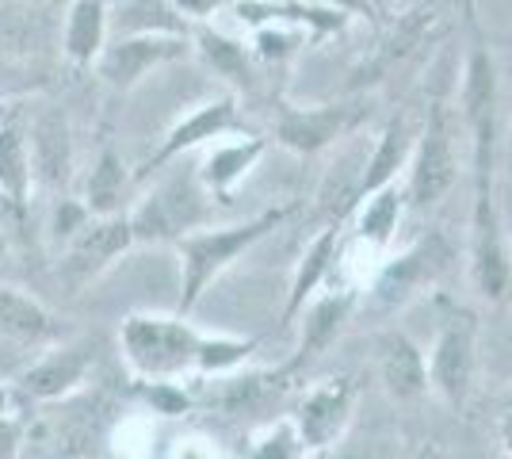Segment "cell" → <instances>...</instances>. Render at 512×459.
Segmentation results:
<instances>
[{"instance_id":"6da1fadb","label":"cell","mask_w":512,"mask_h":459,"mask_svg":"<svg viewBox=\"0 0 512 459\" xmlns=\"http://www.w3.org/2000/svg\"><path fill=\"white\" fill-rule=\"evenodd\" d=\"M463 123L470 134V161H474V199H470L467 234V276L470 287L490 306L512 299V261L505 241V219L497 203V66L486 54H474L463 66Z\"/></svg>"},{"instance_id":"7a4b0ae2","label":"cell","mask_w":512,"mask_h":459,"mask_svg":"<svg viewBox=\"0 0 512 459\" xmlns=\"http://www.w3.org/2000/svg\"><path fill=\"white\" fill-rule=\"evenodd\" d=\"M295 211H299V203H279V207H268V211H260L245 222H234V226H203V230H192V234L172 241L176 257H180L176 314L192 318V310L203 303V295L253 249L256 241H264L272 230H279Z\"/></svg>"},{"instance_id":"3957f363","label":"cell","mask_w":512,"mask_h":459,"mask_svg":"<svg viewBox=\"0 0 512 459\" xmlns=\"http://www.w3.org/2000/svg\"><path fill=\"white\" fill-rule=\"evenodd\" d=\"M199 345H203V333L184 314L138 310V314H127L119 326V349L138 383L195 375Z\"/></svg>"},{"instance_id":"277c9868","label":"cell","mask_w":512,"mask_h":459,"mask_svg":"<svg viewBox=\"0 0 512 459\" xmlns=\"http://www.w3.org/2000/svg\"><path fill=\"white\" fill-rule=\"evenodd\" d=\"M455 257H459L455 241L444 230H428L425 238H417L398 257H386L371 272V280H367V310L379 314V318L406 310L413 299H421L425 291H432L448 276Z\"/></svg>"},{"instance_id":"5b68a950","label":"cell","mask_w":512,"mask_h":459,"mask_svg":"<svg viewBox=\"0 0 512 459\" xmlns=\"http://www.w3.org/2000/svg\"><path fill=\"white\" fill-rule=\"evenodd\" d=\"M440 306V326L436 341L428 349V391L436 394L444 406L463 414L474 394V375H478V314L467 306L436 299Z\"/></svg>"},{"instance_id":"8992f818","label":"cell","mask_w":512,"mask_h":459,"mask_svg":"<svg viewBox=\"0 0 512 459\" xmlns=\"http://www.w3.org/2000/svg\"><path fill=\"white\" fill-rule=\"evenodd\" d=\"M134 241L150 245V241H176L192 230L211 226L214 219V199L211 192L199 184V176L176 173L161 180L146 199L134 203L127 215Z\"/></svg>"},{"instance_id":"52a82bcc","label":"cell","mask_w":512,"mask_h":459,"mask_svg":"<svg viewBox=\"0 0 512 459\" xmlns=\"http://www.w3.org/2000/svg\"><path fill=\"white\" fill-rule=\"evenodd\" d=\"M459 180V157L451 142V115L440 96L428 100L425 127L417 131V146L409 157L406 173V203L413 207H436Z\"/></svg>"},{"instance_id":"ba28073f","label":"cell","mask_w":512,"mask_h":459,"mask_svg":"<svg viewBox=\"0 0 512 459\" xmlns=\"http://www.w3.org/2000/svg\"><path fill=\"white\" fill-rule=\"evenodd\" d=\"M356 398H360V383L352 375H325L299 394L291 425L299 429L310 456H321L341 444L356 414Z\"/></svg>"},{"instance_id":"9c48e42d","label":"cell","mask_w":512,"mask_h":459,"mask_svg":"<svg viewBox=\"0 0 512 459\" xmlns=\"http://www.w3.org/2000/svg\"><path fill=\"white\" fill-rule=\"evenodd\" d=\"M134 241L127 215H107V219H88L73 238L65 241V253L58 261V276L62 284L77 295L88 284H96L115 261H123Z\"/></svg>"},{"instance_id":"30bf717a","label":"cell","mask_w":512,"mask_h":459,"mask_svg":"<svg viewBox=\"0 0 512 459\" xmlns=\"http://www.w3.org/2000/svg\"><path fill=\"white\" fill-rule=\"evenodd\" d=\"M367 119V104H314V108H295L279 104L276 108V142L295 153H321L329 146L356 134Z\"/></svg>"},{"instance_id":"8fae6325","label":"cell","mask_w":512,"mask_h":459,"mask_svg":"<svg viewBox=\"0 0 512 459\" xmlns=\"http://www.w3.org/2000/svg\"><path fill=\"white\" fill-rule=\"evenodd\" d=\"M226 134H256L245 127V119H241V111H237L234 96H218V100L199 104V108L188 111L184 119L172 123L169 134L161 138V146L142 161L138 180L161 173V169H165L169 161H176L180 153L199 150V146H207V142H214V138H226Z\"/></svg>"},{"instance_id":"7c38bea8","label":"cell","mask_w":512,"mask_h":459,"mask_svg":"<svg viewBox=\"0 0 512 459\" xmlns=\"http://www.w3.org/2000/svg\"><path fill=\"white\" fill-rule=\"evenodd\" d=\"M436 23H440V4H436V0L402 12V16L383 31V39H379V46L371 50V58H363L360 66L352 69L348 92L367 88V85H379V81H386L398 66H406L409 58L432 39Z\"/></svg>"},{"instance_id":"4fadbf2b","label":"cell","mask_w":512,"mask_h":459,"mask_svg":"<svg viewBox=\"0 0 512 459\" xmlns=\"http://www.w3.org/2000/svg\"><path fill=\"white\" fill-rule=\"evenodd\" d=\"M188 54V39L172 35V31H138V35H123L111 46H104V54L96 58V73L104 77L111 88H134L150 69L176 62Z\"/></svg>"},{"instance_id":"5bb4252c","label":"cell","mask_w":512,"mask_h":459,"mask_svg":"<svg viewBox=\"0 0 512 459\" xmlns=\"http://www.w3.org/2000/svg\"><path fill=\"white\" fill-rule=\"evenodd\" d=\"M367 153L371 142H360L356 134L344 138V150L337 153V161L325 169L318 184V196H314V222L321 226H344V222L356 215L363 199V169H367Z\"/></svg>"},{"instance_id":"9a60e30c","label":"cell","mask_w":512,"mask_h":459,"mask_svg":"<svg viewBox=\"0 0 512 459\" xmlns=\"http://www.w3.org/2000/svg\"><path fill=\"white\" fill-rule=\"evenodd\" d=\"M356 303H360V291L356 287H321L318 295L306 303V310L299 314L302 322V333H299V349H295V356L287 360V368L291 372H302L306 364H314L321 352L333 349V341L341 337V329L348 326V318H352V310H356ZM295 322V326H299Z\"/></svg>"},{"instance_id":"2e32d148","label":"cell","mask_w":512,"mask_h":459,"mask_svg":"<svg viewBox=\"0 0 512 459\" xmlns=\"http://www.w3.org/2000/svg\"><path fill=\"white\" fill-rule=\"evenodd\" d=\"M96 364V349L92 341H65L58 349L39 356L27 372L20 375V391L35 402H65L85 387Z\"/></svg>"},{"instance_id":"e0dca14e","label":"cell","mask_w":512,"mask_h":459,"mask_svg":"<svg viewBox=\"0 0 512 459\" xmlns=\"http://www.w3.org/2000/svg\"><path fill=\"white\" fill-rule=\"evenodd\" d=\"M375 372L383 391L402 406L428 394V356L402 329H383L375 337Z\"/></svg>"},{"instance_id":"ac0fdd59","label":"cell","mask_w":512,"mask_h":459,"mask_svg":"<svg viewBox=\"0 0 512 459\" xmlns=\"http://www.w3.org/2000/svg\"><path fill=\"white\" fill-rule=\"evenodd\" d=\"M344 226H321L314 238L306 241L299 264L291 272V287H287V303H283V329H295L299 314L306 310V303L318 295L321 287L329 284L337 257H341Z\"/></svg>"},{"instance_id":"d6986e66","label":"cell","mask_w":512,"mask_h":459,"mask_svg":"<svg viewBox=\"0 0 512 459\" xmlns=\"http://www.w3.org/2000/svg\"><path fill=\"white\" fill-rule=\"evenodd\" d=\"M268 142L260 134H237V142H218L207 150V157L199 161V184L211 192L214 203H230L234 188L245 180V176L256 169V161L264 157Z\"/></svg>"},{"instance_id":"ffe728a7","label":"cell","mask_w":512,"mask_h":459,"mask_svg":"<svg viewBox=\"0 0 512 459\" xmlns=\"http://www.w3.org/2000/svg\"><path fill=\"white\" fill-rule=\"evenodd\" d=\"M31 173L46 188H65L73 173V131L65 111L46 108L31 123Z\"/></svg>"},{"instance_id":"44dd1931","label":"cell","mask_w":512,"mask_h":459,"mask_svg":"<svg viewBox=\"0 0 512 459\" xmlns=\"http://www.w3.org/2000/svg\"><path fill=\"white\" fill-rule=\"evenodd\" d=\"M413 146H417V131H413L409 115L402 111V115H394L383 127V134L371 142L367 169H363V199L371 196V192H379V188H386V184H398V173L409 169Z\"/></svg>"},{"instance_id":"7402d4cb","label":"cell","mask_w":512,"mask_h":459,"mask_svg":"<svg viewBox=\"0 0 512 459\" xmlns=\"http://www.w3.org/2000/svg\"><path fill=\"white\" fill-rule=\"evenodd\" d=\"M406 211V188L386 184L379 192L363 199L356 207V241L367 245L371 253H386L398 238V222Z\"/></svg>"},{"instance_id":"603a6c76","label":"cell","mask_w":512,"mask_h":459,"mask_svg":"<svg viewBox=\"0 0 512 459\" xmlns=\"http://www.w3.org/2000/svg\"><path fill=\"white\" fill-rule=\"evenodd\" d=\"M65 58L73 66H96L107 46V0H73L65 16Z\"/></svg>"},{"instance_id":"cb8c5ba5","label":"cell","mask_w":512,"mask_h":459,"mask_svg":"<svg viewBox=\"0 0 512 459\" xmlns=\"http://www.w3.org/2000/svg\"><path fill=\"white\" fill-rule=\"evenodd\" d=\"M127 188H130V173L123 165L119 150L104 146L92 173H88L85 184V207L92 219H107V215H123V203H127Z\"/></svg>"},{"instance_id":"d4e9b609","label":"cell","mask_w":512,"mask_h":459,"mask_svg":"<svg viewBox=\"0 0 512 459\" xmlns=\"http://www.w3.org/2000/svg\"><path fill=\"white\" fill-rule=\"evenodd\" d=\"M0 329L16 341H27V345H39V341H50L54 337V318L39 299L23 295L16 287H0Z\"/></svg>"},{"instance_id":"484cf974","label":"cell","mask_w":512,"mask_h":459,"mask_svg":"<svg viewBox=\"0 0 512 459\" xmlns=\"http://www.w3.org/2000/svg\"><path fill=\"white\" fill-rule=\"evenodd\" d=\"M31 184H35V173H31L27 138L20 134V127L4 123L0 127V192L8 196V203L23 207L31 196Z\"/></svg>"},{"instance_id":"4316f807","label":"cell","mask_w":512,"mask_h":459,"mask_svg":"<svg viewBox=\"0 0 512 459\" xmlns=\"http://www.w3.org/2000/svg\"><path fill=\"white\" fill-rule=\"evenodd\" d=\"M256 352V337H226V333H203L199 345V364L195 375H234L237 368H245V360Z\"/></svg>"},{"instance_id":"83f0119b","label":"cell","mask_w":512,"mask_h":459,"mask_svg":"<svg viewBox=\"0 0 512 459\" xmlns=\"http://www.w3.org/2000/svg\"><path fill=\"white\" fill-rule=\"evenodd\" d=\"M241 459H310L306 444H302L299 429L291 425V417H279L272 425H264Z\"/></svg>"},{"instance_id":"f1b7e54d","label":"cell","mask_w":512,"mask_h":459,"mask_svg":"<svg viewBox=\"0 0 512 459\" xmlns=\"http://www.w3.org/2000/svg\"><path fill=\"white\" fill-rule=\"evenodd\" d=\"M199 50H203V58H207L222 77H230V81H249V50L241 43L226 39V35H214V31H203V35H199Z\"/></svg>"},{"instance_id":"f546056e","label":"cell","mask_w":512,"mask_h":459,"mask_svg":"<svg viewBox=\"0 0 512 459\" xmlns=\"http://www.w3.org/2000/svg\"><path fill=\"white\" fill-rule=\"evenodd\" d=\"M142 398H146V406H150L153 414L161 417H180L188 414L195 406V398L176 379H157V383H142Z\"/></svg>"},{"instance_id":"4dcf8cb0","label":"cell","mask_w":512,"mask_h":459,"mask_svg":"<svg viewBox=\"0 0 512 459\" xmlns=\"http://www.w3.org/2000/svg\"><path fill=\"white\" fill-rule=\"evenodd\" d=\"M92 219L88 215V207H85V199L81 203H73V199H62V207L54 211V222H50V230H54V238L58 241H69L85 222Z\"/></svg>"},{"instance_id":"1f68e13d","label":"cell","mask_w":512,"mask_h":459,"mask_svg":"<svg viewBox=\"0 0 512 459\" xmlns=\"http://www.w3.org/2000/svg\"><path fill=\"white\" fill-rule=\"evenodd\" d=\"M23 440H27V433H23L20 421L8 414H0V459H20Z\"/></svg>"},{"instance_id":"d6a6232c","label":"cell","mask_w":512,"mask_h":459,"mask_svg":"<svg viewBox=\"0 0 512 459\" xmlns=\"http://www.w3.org/2000/svg\"><path fill=\"white\" fill-rule=\"evenodd\" d=\"M497 444H501L505 459H512V398L501 406V414H497Z\"/></svg>"},{"instance_id":"836d02e7","label":"cell","mask_w":512,"mask_h":459,"mask_svg":"<svg viewBox=\"0 0 512 459\" xmlns=\"http://www.w3.org/2000/svg\"><path fill=\"white\" fill-rule=\"evenodd\" d=\"M172 4H176V12H184V16L207 20V16H214V8H218L222 0H172Z\"/></svg>"},{"instance_id":"e575fe53","label":"cell","mask_w":512,"mask_h":459,"mask_svg":"<svg viewBox=\"0 0 512 459\" xmlns=\"http://www.w3.org/2000/svg\"><path fill=\"white\" fill-rule=\"evenodd\" d=\"M256 43H260V54H264V58H272V54H287V50H291V39H287V35H279V31H260V35H256Z\"/></svg>"},{"instance_id":"d590c367","label":"cell","mask_w":512,"mask_h":459,"mask_svg":"<svg viewBox=\"0 0 512 459\" xmlns=\"http://www.w3.org/2000/svg\"><path fill=\"white\" fill-rule=\"evenodd\" d=\"M409 459H444V452H440V448L428 440V444H421V448H417V452H413Z\"/></svg>"},{"instance_id":"8d00e7d4","label":"cell","mask_w":512,"mask_h":459,"mask_svg":"<svg viewBox=\"0 0 512 459\" xmlns=\"http://www.w3.org/2000/svg\"><path fill=\"white\" fill-rule=\"evenodd\" d=\"M337 8H363V0H333Z\"/></svg>"},{"instance_id":"74e56055","label":"cell","mask_w":512,"mask_h":459,"mask_svg":"<svg viewBox=\"0 0 512 459\" xmlns=\"http://www.w3.org/2000/svg\"><path fill=\"white\" fill-rule=\"evenodd\" d=\"M0 414H8V391L0 387Z\"/></svg>"},{"instance_id":"f35d334b","label":"cell","mask_w":512,"mask_h":459,"mask_svg":"<svg viewBox=\"0 0 512 459\" xmlns=\"http://www.w3.org/2000/svg\"><path fill=\"white\" fill-rule=\"evenodd\" d=\"M8 253V238H4V230H0V257Z\"/></svg>"}]
</instances>
